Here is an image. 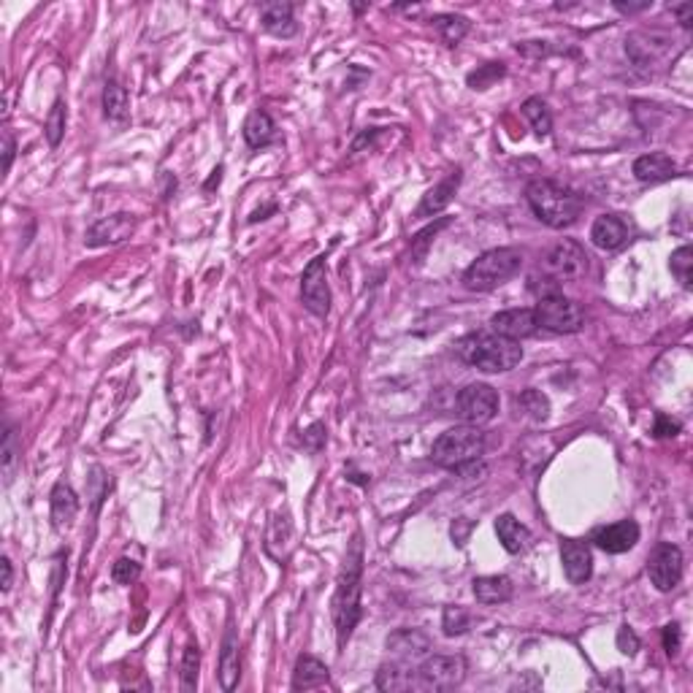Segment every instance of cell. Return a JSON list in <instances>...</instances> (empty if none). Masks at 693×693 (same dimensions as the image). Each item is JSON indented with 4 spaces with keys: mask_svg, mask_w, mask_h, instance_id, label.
I'll use <instances>...</instances> for the list:
<instances>
[{
    "mask_svg": "<svg viewBox=\"0 0 693 693\" xmlns=\"http://www.w3.org/2000/svg\"><path fill=\"white\" fill-rule=\"evenodd\" d=\"M523 265V252L515 247H498L485 255H480L463 273V288L472 293H488L504 285L507 280L520 271Z\"/></svg>",
    "mask_w": 693,
    "mask_h": 693,
    "instance_id": "277c9868",
    "label": "cell"
},
{
    "mask_svg": "<svg viewBox=\"0 0 693 693\" xmlns=\"http://www.w3.org/2000/svg\"><path fill=\"white\" fill-rule=\"evenodd\" d=\"M360 591H363V547H360V536H355L334 593V623H336L339 647L347 645V639L352 637V628L360 620Z\"/></svg>",
    "mask_w": 693,
    "mask_h": 693,
    "instance_id": "6da1fadb",
    "label": "cell"
},
{
    "mask_svg": "<svg viewBox=\"0 0 693 693\" xmlns=\"http://www.w3.org/2000/svg\"><path fill=\"white\" fill-rule=\"evenodd\" d=\"M591 241L599 249H618L628 241V225L623 217L618 214H602L596 217L593 228H591Z\"/></svg>",
    "mask_w": 693,
    "mask_h": 693,
    "instance_id": "e0dca14e",
    "label": "cell"
},
{
    "mask_svg": "<svg viewBox=\"0 0 693 693\" xmlns=\"http://www.w3.org/2000/svg\"><path fill=\"white\" fill-rule=\"evenodd\" d=\"M138 577H142V567H138L135 561H130V559H119V561L111 567V580H114L117 585H130V583H135Z\"/></svg>",
    "mask_w": 693,
    "mask_h": 693,
    "instance_id": "74e56055",
    "label": "cell"
},
{
    "mask_svg": "<svg viewBox=\"0 0 693 693\" xmlns=\"http://www.w3.org/2000/svg\"><path fill=\"white\" fill-rule=\"evenodd\" d=\"M647 575L661 593L674 591L682 580V550L671 541H658L647 564Z\"/></svg>",
    "mask_w": 693,
    "mask_h": 693,
    "instance_id": "30bf717a",
    "label": "cell"
},
{
    "mask_svg": "<svg viewBox=\"0 0 693 693\" xmlns=\"http://www.w3.org/2000/svg\"><path fill=\"white\" fill-rule=\"evenodd\" d=\"M301 301L315 317H328L331 312V288L325 273V257H315L301 276Z\"/></svg>",
    "mask_w": 693,
    "mask_h": 693,
    "instance_id": "8fae6325",
    "label": "cell"
},
{
    "mask_svg": "<svg viewBox=\"0 0 693 693\" xmlns=\"http://www.w3.org/2000/svg\"><path fill=\"white\" fill-rule=\"evenodd\" d=\"M238 674H241V666H238V639H236L233 628L228 626L225 639H222V653H220V682H222V690H233L238 685Z\"/></svg>",
    "mask_w": 693,
    "mask_h": 693,
    "instance_id": "cb8c5ba5",
    "label": "cell"
},
{
    "mask_svg": "<svg viewBox=\"0 0 693 693\" xmlns=\"http://www.w3.org/2000/svg\"><path fill=\"white\" fill-rule=\"evenodd\" d=\"M455 403H458V414L469 426H485L496 418L501 401H498V393L490 385L472 382L458 393Z\"/></svg>",
    "mask_w": 693,
    "mask_h": 693,
    "instance_id": "9c48e42d",
    "label": "cell"
},
{
    "mask_svg": "<svg viewBox=\"0 0 693 693\" xmlns=\"http://www.w3.org/2000/svg\"><path fill=\"white\" fill-rule=\"evenodd\" d=\"M515 406H517L523 414H528L531 420H544L547 414H550V401H547V395H541L539 390H525V393H520V395L515 398Z\"/></svg>",
    "mask_w": 693,
    "mask_h": 693,
    "instance_id": "4dcf8cb0",
    "label": "cell"
},
{
    "mask_svg": "<svg viewBox=\"0 0 693 693\" xmlns=\"http://www.w3.org/2000/svg\"><path fill=\"white\" fill-rule=\"evenodd\" d=\"M615 9H618V12H623V14H637V12L650 9V4H615Z\"/></svg>",
    "mask_w": 693,
    "mask_h": 693,
    "instance_id": "7dc6e473",
    "label": "cell"
},
{
    "mask_svg": "<svg viewBox=\"0 0 693 693\" xmlns=\"http://www.w3.org/2000/svg\"><path fill=\"white\" fill-rule=\"evenodd\" d=\"M14 152H17V144H14V135L9 130H4V171L9 174L12 171V163H14Z\"/></svg>",
    "mask_w": 693,
    "mask_h": 693,
    "instance_id": "7bdbcfd3",
    "label": "cell"
},
{
    "mask_svg": "<svg viewBox=\"0 0 693 693\" xmlns=\"http://www.w3.org/2000/svg\"><path fill=\"white\" fill-rule=\"evenodd\" d=\"M44 130H47L49 147H60L63 133H65V103H63V100H55V106L49 108V117H47Z\"/></svg>",
    "mask_w": 693,
    "mask_h": 693,
    "instance_id": "e575fe53",
    "label": "cell"
},
{
    "mask_svg": "<svg viewBox=\"0 0 693 693\" xmlns=\"http://www.w3.org/2000/svg\"><path fill=\"white\" fill-rule=\"evenodd\" d=\"M663 647L669 655H677L680 653V626L677 623H669L663 628Z\"/></svg>",
    "mask_w": 693,
    "mask_h": 693,
    "instance_id": "b9f144b4",
    "label": "cell"
},
{
    "mask_svg": "<svg viewBox=\"0 0 693 693\" xmlns=\"http://www.w3.org/2000/svg\"><path fill=\"white\" fill-rule=\"evenodd\" d=\"M561 564L572 585H585L593 575V556L591 547L580 539H567L561 544Z\"/></svg>",
    "mask_w": 693,
    "mask_h": 693,
    "instance_id": "4fadbf2b",
    "label": "cell"
},
{
    "mask_svg": "<svg viewBox=\"0 0 693 693\" xmlns=\"http://www.w3.org/2000/svg\"><path fill=\"white\" fill-rule=\"evenodd\" d=\"M523 117L531 122V127H533V133H536L539 138H547V135H550V130H552V117H550V108H547V103H544L541 98H528V100L523 103Z\"/></svg>",
    "mask_w": 693,
    "mask_h": 693,
    "instance_id": "f1b7e54d",
    "label": "cell"
},
{
    "mask_svg": "<svg viewBox=\"0 0 693 693\" xmlns=\"http://www.w3.org/2000/svg\"><path fill=\"white\" fill-rule=\"evenodd\" d=\"M525 198H528V206L533 209V214L547 228H556V230L572 228L583 212V198L575 190H569L559 182H550V179H533L525 187Z\"/></svg>",
    "mask_w": 693,
    "mask_h": 693,
    "instance_id": "7a4b0ae2",
    "label": "cell"
},
{
    "mask_svg": "<svg viewBox=\"0 0 693 693\" xmlns=\"http://www.w3.org/2000/svg\"><path fill=\"white\" fill-rule=\"evenodd\" d=\"M79 512V496L68 482H57L52 488V523L57 531L68 528Z\"/></svg>",
    "mask_w": 693,
    "mask_h": 693,
    "instance_id": "ffe728a7",
    "label": "cell"
},
{
    "mask_svg": "<svg viewBox=\"0 0 693 693\" xmlns=\"http://www.w3.org/2000/svg\"><path fill=\"white\" fill-rule=\"evenodd\" d=\"M135 230V217L133 214H111L98 220L87 230V247H106V244H119Z\"/></svg>",
    "mask_w": 693,
    "mask_h": 693,
    "instance_id": "5bb4252c",
    "label": "cell"
},
{
    "mask_svg": "<svg viewBox=\"0 0 693 693\" xmlns=\"http://www.w3.org/2000/svg\"><path fill=\"white\" fill-rule=\"evenodd\" d=\"M585 271H588V255L572 238L559 241L541 260V273L547 276V280L556 282V285L575 282V280H580Z\"/></svg>",
    "mask_w": 693,
    "mask_h": 693,
    "instance_id": "8992f818",
    "label": "cell"
},
{
    "mask_svg": "<svg viewBox=\"0 0 693 693\" xmlns=\"http://www.w3.org/2000/svg\"><path fill=\"white\" fill-rule=\"evenodd\" d=\"M244 138H247V144H249L252 150H263V147L273 144V142H276V125H273V119H271L265 111L255 108V111L247 117V122H244Z\"/></svg>",
    "mask_w": 693,
    "mask_h": 693,
    "instance_id": "7402d4cb",
    "label": "cell"
},
{
    "mask_svg": "<svg viewBox=\"0 0 693 693\" xmlns=\"http://www.w3.org/2000/svg\"><path fill=\"white\" fill-rule=\"evenodd\" d=\"M0 567H4V593L12 591V583H14V569H12V559L4 556L0 559Z\"/></svg>",
    "mask_w": 693,
    "mask_h": 693,
    "instance_id": "f6af8a7d",
    "label": "cell"
},
{
    "mask_svg": "<svg viewBox=\"0 0 693 693\" xmlns=\"http://www.w3.org/2000/svg\"><path fill=\"white\" fill-rule=\"evenodd\" d=\"M458 185H461V171H453L447 179H442L434 190H429V193L423 195V204H420V209H418V217L439 214V212L453 201V195H455Z\"/></svg>",
    "mask_w": 693,
    "mask_h": 693,
    "instance_id": "d4e9b609",
    "label": "cell"
},
{
    "mask_svg": "<svg viewBox=\"0 0 693 693\" xmlns=\"http://www.w3.org/2000/svg\"><path fill=\"white\" fill-rule=\"evenodd\" d=\"M618 650L626 653V655H634L639 650V637L634 634V628L620 626V631H618Z\"/></svg>",
    "mask_w": 693,
    "mask_h": 693,
    "instance_id": "ab89813d",
    "label": "cell"
},
{
    "mask_svg": "<svg viewBox=\"0 0 693 693\" xmlns=\"http://www.w3.org/2000/svg\"><path fill=\"white\" fill-rule=\"evenodd\" d=\"M674 171H677V163L666 152H650V155L637 158V163H634V177L642 185H655V182L671 179Z\"/></svg>",
    "mask_w": 693,
    "mask_h": 693,
    "instance_id": "d6986e66",
    "label": "cell"
},
{
    "mask_svg": "<svg viewBox=\"0 0 693 693\" xmlns=\"http://www.w3.org/2000/svg\"><path fill=\"white\" fill-rule=\"evenodd\" d=\"M447 222H450V220H439L437 225L426 228V230H423L418 238H414V257H418V263H423V257H426V249H429V241H431V236H437V230H442Z\"/></svg>",
    "mask_w": 693,
    "mask_h": 693,
    "instance_id": "f35d334b",
    "label": "cell"
},
{
    "mask_svg": "<svg viewBox=\"0 0 693 693\" xmlns=\"http://www.w3.org/2000/svg\"><path fill=\"white\" fill-rule=\"evenodd\" d=\"M533 315H536L539 328H547L552 334H577L585 325L583 307L577 301H572V299H564V296L539 299Z\"/></svg>",
    "mask_w": 693,
    "mask_h": 693,
    "instance_id": "52a82bcc",
    "label": "cell"
},
{
    "mask_svg": "<svg viewBox=\"0 0 693 693\" xmlns=\"http://www.w3.org/2000/svg\"><path fill=\"white\" fill-rule=\"evenodd\" d=\"M593 541L610 556H620V552H628L639 541V525L634 520H618L612 525L599 528L593 533Z\"/></svg>",
    "mask_w": 693,
    "mask_h": 693,
    "instance_id": "9a60e30c",
    "label": "cell"
},
{
    "mask_svg": "<svg viewBox=\"0 0 693 693\" xmlns=\"http://www.w3.org/2000/svg\"><path fill=\"white\" fill-rule=\"evenodd\" d=\"M387 650H393L403 661H418L431 650V639L418 628H401L387 637Z\"/></svg>",
    "mask_w": 693,
    "mask_h": 693,
    "instance_id": "ac0fdd59",
    "label": "cell"
},
{
    "mask_svg": "<svg viewBox=\"0 0 693 693\" xmlns=\"http://www.w3.org/2000/svg\"><path fill=\"white\" fill-rule=\"evenodd\" d=\"M103 111L111 122H125L127 114H130V100H127V92L122 84L117 82H106L103 87Z\"/></svg>",
    "mask_w": 693,
    "mask_h": 693,
    "instance_id": "83f0119b",
    "label": "cell"
},
{
    "mask_svg": "<svg viewBox=\"0 0 693 693\" xmlns=\"http://www.w3.org/2000/svg\"><path fill=\"white\" fill-rule=\"evenodd\" d=\"M504 76V65L501 63H488V65H482L480 71H474V74H469V87L472 90H488L493 82H498Z\"/></svg>",
    "mask_w": 693,
    "mask_h": 693,
    "instance_id": "8d00e7d4",
    "label": "cell"
},
{
    "mask_svg": "<svg viewBox=\"0 0 693 693\" xmlns=\"http://www.w3.org/2000/svg\"><path fill=\"white\" fill-rule=\"evenodd\" d=\"M458 355L463 363L485 371V374H504L512 371L523 360L520 342H512L507 336H498L493 331H477L461 339Z\"/></svg>",
    "mask_w": 693,
    "mask_h": 693,
    "instance_id": "3957f363",
    "label": "cell"
},
{
    "mask_svg": "<svg viewBox=\"0 0 693 693\" xmlns=\"http://www.w3.org/2000/svg\"><path fill=\"white\" fill-rule=\"evenodd\" d=\"M671 14H677V17H680V25H682V28H690V17H693V6H690V4L671 6Z\"/></svg>",
    "mask_w": 693,
    "mask_h": 693,
    "instance_id": "bcb514c9",
    "label": "cell"
},
{
    "mask_svg": "<svg viewBox=\"0 0 693 693\" xmlns=\"http://www.w3.org/2000/svg\"><path fill=\"white\" fill-rule=\"evenodd\" d=\"M260 20L263 28L280 39H290L296 36L299 25L293 17V4H285V0H273V4H263L260 6Z\"/></svg>",
    "mask_w": 693,
    "mask_h": 693,
    "instance_id": "2e32d148",
    "label": "cell"
},
{
    "mask_svg": "<svg viewBox=\"0 0 693 693\" xmlns=\"http://www.w3.org/2000/svg\"><path fill=\"white\" fill-rule=\"evenodd\" d=\"M496 533H498V541L507 552H512V556H517V552H523L531 541V531L515 517V515H501L496 520Z\"/></svg>",
    "mask_w": 693,
    "mask_h": 693,
    "instance_id": "603a6c76",
    "label": "cell"
},
{
    "mask_svg": "<svg viewBox=\"0 0 693 693\" xmlns=\"http://www.w3.org/2000/svg\"><path fill=\"white\" fill-rule=\"evenodd\" d=\"M0 455H4V477H6V485H9L14 480V472H17V463H20V442H17V431L12 429V423H6L4 450H0Z\"/></svg>",
    "mask_w": 693,
    "mask_h": 693,
    "instance_id": "836d02e7",
    "label": "cell"
},
{
    "mask_svg": "<svg viewBox=\"0 0 693 693\" xmlns=\"http://www.w3.org/2000/svg\"><path fill=\"white\" fill-rule=\"evenodd\" d=\"M671 273L677 276V282L685 288V290H690V282H693V249L685 244V247H680V249H674L671 252Z\"/></svg>",
    "mask_w": 693,
    "mask_h": 693,
    "instance_id": "d6a6232c",
    "label": "cell"
},
{
    "mask_svg": "<svg viewBox=\"0 0 693 693\" xmlns=\"http://www.w3.org/2000/svg\"><path fill=\"white\" fill-rule=\"evenodd\" d=\"M198 671H201V650H198V645H187L185 647V655H182V690L185 693H190V690H195L198 688Z\"/></svg>",
    "mask_w": 693,
    "mask_h": 693,
    "instance_id": "1f68e13d",
    "label": "cell"
},
{
    "mask_svg": "<svg viewBox=\"0 0 693 693\" xmlns=\"http://www.w3.org/2000/svg\"><path fill=\"white\" fill-rule=\"evenodd\" d=\"M414 674L418 690H453L466 677V661L461 655H431Z\"/></svg>",
    "mask_w": 693,
    "mask_h": 693,
    "instance_id": "ba28073f",
    "label": "cell"
},
{
    "mask_svg": "<svg viewBox=\"0 0 693 693\" xmlns=\"http://www.w3.org/2000/svg\"><path fill=\"white\" fill-rule=\"evenodd\" d=\"M331 677L328 666L315 658V655H301L296 661V671H293V690H312V688H320L325 685Z\"/></svg>",
    "mask_w": 693,
    "mask_h": 693,
    "instance_id": "44dd1931",
    "label": "cell"
},
{
    "mask_svg": "<svg viewBox=\"0 0 693 693\" xmlns=\"http://www.w3.org/2000/svg\"><path fill=\"white\" fill-rule=\"evenodd\" d=\"M515 593L512 580L504 575H490V577H477L474 580V596L480 604H504Z\"/></svg>",
    "mask_w": 693,
    "mask_h": 693,
    "instance_id": "484cf974",
    "label": "cell"
},
{
    "mask_svg": "<svg viewBox=\"0 0 693 693\" xmlns=\"http://www.w3.org/2000/svg\"><path fill=\"white\" fill-rule=\"evenodd\" d=\"M482 455H485V434L480 431V426H469V423L445 431L431 447V461L450 472L477 463Z\"/></svg>",
    "mask_w": 693,
    "mask_h": 693,
    "instance_id": "5b68a950",
    "label": "cell"
},
{
    "mask_svg": "<svg viewBox=\"0 0 693 693\" xmlns=\"http://www.w3.org/2000/svg\"><path fill=\"white\" fill-rule=\"evenodd\" d=\"M469 531H472V523H469L466 517H461V520H455V523H453V539H455V544H458V547H463V544H466Z\"/></svg>",
    "mask_w": 693,
    "mask_h": 693,
    "instance_id": "ee69618b",
    "label": "cell"
},
{
    "mask_svg": "<svg viewBox=\"0 0 693 693\" xmlns=\"http://www.w3.org/2000/svg\"><path fill=\"white\" fill-rule=\"evenodd\" d=\"M490 331L498 336H507L512 342H520V339L533 336L539 331V323H536L533 309H504L490 317Z\"/></svg>",
    "mask_w": 693,
    "mask_h": 693,
    "instance_id": "7c38bea8",
    "label": "cell"
},
{
    "mask_svg": "<svg viewBox=\"0 0 693 693\" xmlns=\"http://www.w3.org/2000/svg\"><path fill=\"white\" fill-rule=\"evenodd\" d=\"M677 431H680V423H674L671 418H666V414H658L655 418V437H661V439H666V437H677Z\"/></svg>",
    "mask_w": 693,
    "mask_h": 693,
    "instance_id": "60d3db41",
    "label": "cell"
},
{
    "mask_svg": "<svg viewBox=\"0 0 693 693\" xmlns=\"http://www.w3.org/2000/svg\"><path fill=\"white\" fill-rule=\"evenodd\" d=\"M469 626H472V618H469V612L463 607H447L445 610L442 628H445L447 637H461V634L469 631Z\"/></svg>",
    "mask_w": 693,
    "mask_h": 693,
    "instance_id": "d590c367",
    "label": "cell"
},
{
    "mask_svg": "<svg viewBox=\"0 0 693 693\" xmlns=\"http://www.w3.org/2000/svg\"><path fill=\"white\" fill-rule=\"evenodd\" d=\"M377 688L379 690H393V693L395 690H418V674L406 671L398 663H385L377 671Z\"/></svg>",
    "mask_w": 693,
    "mask_h": 693,
    "instance_id": "4316f807",
    "label": "cell"
},
{
    "mask_svg": "<svg viewBox=\"0 0 693 693\" xmlns=\"http://www.w3.org/2000/svg\"><path fill=\"white\" fill-rule=\"evenodd\" d=\"M437 30L442 33L445 44L447 47H458L461 39L469 33V20L466 17H458V14H445V17H437L434 20Z\"/></svg>",
    "mask_w": 693,
    "mask_h": 693,
    "instance_id": "f546056e",
    "label": "cell"
}]
</instances>
